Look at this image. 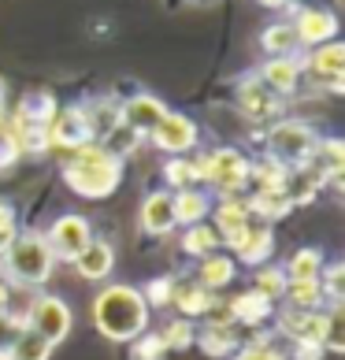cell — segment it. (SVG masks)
<instances>
[{"instance_id":"obj_9","label":"cell","mask_w":345,"mask_h":360,"mask_svg":"<svg viewBox=\"0 0 345 360\" xmlns=\"http://www.w3.org/2000/svg\"><path fill=\"white\" fill-rule=\"evenodd\" d=\"M45 242H48V252H52V257L71 264L78 252H82V249L93 242V223H89L86 216H78V212H63L60 219H52Z\"/></svg>"},{"instance_id":"obj_28","label":"cell","mask_w":345,"mask_h":360,"mask_svg":"<svg viewBox=\"0 0 345 360\" xmlns=\"http://www.w3.org/2000/svg\"><path fill=\"white\" fill-rule=\"evenodd\" d=\"M82 112H86L93 141H100L108 130H115L119 123H123V119H119V101L115 97H93L89 104H82Z\"/></svg>"},{"instance_id":"obj_13","label":"cell","mask_w":345,"mask_h":360,"mask_svg":"<svg viewBox=\"0 0 345 360\" xmlns=\"http://www.w3.org/2000/svg\"><path fill=\"white\" fill-rule=\"evenodd\" d=\"M211 231L219 234V242L234 249L237 245V238L245 234V226L253 223V216H249V208H245V197H219L216 205H211Z\"/></svg>"},{"instance_id":"obj_8","label":"cell","mask_w":345,"mask_h":360,"mask_svg":"<svg viewBox=\"0 0 345 360\" xmlns=\"http://www.w3.org/2000/svg\"><path fill=\"white\" fill-rule=\"evenodd\" d=\"M289 26H294V37L297 45L308 52V49H320L327 41H338V30L341 22L330 8H315V4H301L294 8V15H289Z\"/></svg>"},{"instance_id":"obj_14","label":"cell","mask_w":345,"mask_h":360,"mask_svg":"<svg viewBox=\"0 0 345 360\" xmlns=\"http://www.w3.org/2000/svg\"><path fill=\"white\" fill-rule=\"evenodd\" d=\"M234 101H237V108H242V115L253 119V123H268V119H275L278 112H282V101H278L256 75L242 78V86H237Z\"/></svg>"},{"instance_id":"obj_10","label":"cell","mask_w":345,"mask_h":360,"mask_svg":"<svg viewBox=\"0 0 345 360\" xmlns=\"http://www.w3.org/2000/svg\"><path fill=\"white\" fill-rule=\"evenodd\" d=\"M145 141H152L164 156H190L197 149V141H201V130H197V123H193L190 115L167 112Z\"/></svg>"},{"instance_id":"obj_30","label":"cell","mask_w":345,"mask_h":360,"mask_svg":"<svg viewBox=\"0 0 345 360\" xmlns=\"http://www.w3.org/2000/svg\"><path fill=\"white\" fill-rule=\"evenodd\" d=\"M56 108L60 104H56L52 93H30V97L19 101V108L11 112V119H19V123H26V127H48Z\"/></svg>"},{"instance_id":"obj_24","label":"cell","mask_w":345,"mask_h":360,"mask_svg":"<svg viewBox=\"0 0 345 360\" xmlns=\"http://www.w3.org/2000/svg\"><path fill=\"white\" fill-rule=\"evenodd\" d=\"M245 208H249V216L260 219V223H275V219H282V216L294 212L286 190H249L245 193Z\"/></svg>"},{"instance_id":"obj_2","label":"cell","mask_w":345,"mask_h":360,"mask_svg":"<svg viewBox=\"0 0 345 360\" xmlns=\"http://www.w3.org/2000/svg\"><path fill=\"white\" fill-rule=\"evenodd\" d=\"M60 175H63L71 193L86 197V201H104V197H112L119 190V182H123V160L108 156L97 141H89L82 149L67 153Z\"/></svg>"},{"instance_id":"obj_36","label":"cell","mask_w":345,"mask_h":360,"mask_svg":"<svg viewBox=\"0 0 345 360\" xmlns=\"http://www.w3.org/2000/svg\"><path fill=\"white\" fill-rule=\"evenodd\" d=\"M160 335V342H164V349L171 353V349H190V345L197 342V323L193 319H167L164 323V330H156Z\"/></svg>"},{"instance_id":"obj_3","label":"cell","mask_w":345,"mask_h":360,"mask_svg":"<svg viewBox=\"0 0 345 360\" xmlns=\"http://www.w3.org/2000/svg\"><path fill=\"white\" fill-rule=\"evenodd\" d=\"M52 271H56V257L48 252L45 234L26 231L15 234V242L8 245V252L0 257V275L8 278V286H26V290H41Z\"/></svg>"},{"instance_id":"obj_37","label":"cell","mask_w":345,"mask_h":360,"mask_svg":"<svg viewBox=\"0 0 345 360\" xmlns=\"http://www.w3.org/2000/svg\"><path fill=\"white\" fill-rule=\"evenodd\" d=\"M320 290H323V301H327V304H341V301H345V264H341V260L323 264Z\"/></svg>"},{"instance_id":"obj_17","label":"cell","mask_w":345,"mask_h":360,"mask_svg":"<svg viewBox=\"0 0 345 360\" xmlns=\"http://www.w3.org/2000/svg\"><path fill=\"white\" fill-rule=\"evenodd\" d=\"M138 226L149 238H167L175 231V208H171V190H152L138 208Z\"/></svg>"},{"instance_id":"obj_34","label":"cell","mask_w":345,"mask_h":360,"mask_svg":"<svg viewBox=\"0 0 345 360\" xmlns=\"http://www.w3.org/2000/svg\"><path fill=\"white\" fill-rule=\"evenodd\" d=\"M141 134H138V130H130L126 123H119L115 130H108V134H104L97 145H100V149L104 153H108V156H115V160H126V156H134L138 149H141Z\"/></svg>"},{"instance_id":"obj_33","label":"cell","mask_w":345,"mask_h":360,"mask_svg":"<svg viewBox=\"0 0 345 360\" xmlns=\"http://www.w3.org/2000/svg\"><path fill=\"white\" fill-rule=\"evenodd\" d=\"M164 179H167V190H193L201 186V171H197V156H171L164 164ZM204 190V186H201Z\"/></svg>"},{"instance_id":"obj_32","label":"cell","mask_w":345,"mask_h":360,"mask_svg":"<svg viewBox=\"0 0 345 360\" xmlns=\"http://www.w3.org/2000/svg\"><path fill=\"white\" fill-rule=\"evenodd\" d=\"M282 301H286V309H297V312H323L327 309L320 278H315V283H286Z\"/></svg>"},{"instance_id":"obj_49","label":"cell","mask_w":345,"mask_h":360,"mask_svg":"<svg viewBox=\"0 0 345 360\" xmlns=\"http://www.w3.org/2000/svg\"><path fill=\"white\" fill-rule=\"evenodd\" d=\"M0 360H8V356H0Z\"/></svg>"},{"instance_id":"obj_15","label":"cell","mask_w":345,"mask_h":360,"mask_svg":"<svg viewBox=\"0 0 345 360\" xmlns=\"http://www.w3.org/2000/svg\"><path fill=\"white\" fill-rule=\"evenodd\" d=\"M271 252H275V231H271V223L253 219V223L245 226V234L237 238V245L230 249V257H234V264H245V268H263V264L271 260Z\"/></svg>"},{"instance_id":"obj_23","label":"cell","mask_w":345,"mask_h":360,"mask_svg":"<svg viewBox=\"0 0 345 360\" xmlns=\"http://www.w3.org/2000/svg\"><path fill=\"white\" fill-rule=\"evenodd\" d=\"M211 304H216V293H208L204 286H197L193 278H178L175 297H171V309H178L182 319H197V316L204 319Z\"/></svg>"},{"instance_id":"obj_16","label":"cell","mask_w":345,"mask_h":360,"mask_svg":"<svg viewBox=\"0 0 345 360\" xmlns=\"http://www.w3.org/2000/svg\"><path fill=\"white\" fill-rule=\"evenodd\" d=\"M256 78L263 86H268L278 101L282 97H294V93L301 89V56H282V60H263L260 63V71H256Z\"/></svg>"},{"instance_id":"obj_1","label":"cell","mask_w":345,"mask_h":360,"mask_svg":"<svg viewBox=\"0 0 345 360\" xmlns=\"http://www.w3.org/2000/svg\"><path fill=\"white\" fill-rule=\"evenodd\" d=\"M93 327L100 330L108 342H123L130 345L138 335L149 330V316L152 309L145 304L141 290L138 286H126V283H108L97 297H93Z\"/></svg>"},{"instance_id":"obj_12","label":"cell","mask_w":345,"mask_h":360,"mask_svg":"<svg viewBox=\"0 0 345 360\" xmlns=\"http://www.w3.org/2000/svg\"><path fill=\"white\" fill-rule=\"evenodd\" d=\"M171 108L156 97V93H145V89H138V93H130L126 101H119V119L130 127V130H138L141 138H149L152 130H156V123L167 115Z\"/></svg>"},{"instance_id":"obj_45","label":"cell","mask_w":345,"mask_h":360,"mask_svg":"<svg viewBox=\"0 0 345 360\" xmlns=\"http://www.w3.org/2000/svg\"><path fill=\"white\" fill-rule=\"evenodd\" d=\"M11 312V286H8V278L0 275V316Z\"/></svg>"},{"instance_id":"obj_11","label":"cell","mask_w":345,"mask_h":360,"mask_svg":"<svg viewBox=\"0 0 345 360\" xmlns=\"http://www.w3.org/2000/svg\"><path fill=\"white\" fill-rule=\"evenodd\" d=\"M45 134H48V149H60V153H74V149H82V145L93 141L82 104H67V108H56L52 123L45 127Z\"/></svg>"},{"instance_id":"obj_43","label":"cell","mask_w":345,"mask_h":360,"mask_svg":"<svg viewBox=\"0 0 345 360\" xmlns=\"http://www.w3.org/2000/svg\"><path fill=\"white\" fill-rule=\"evenodd\" d=\"M19 330H22V316L19 312H4V316H0V356L11 349V342L19 338Z\"/></svg>"},{"instance_id":"obj_19","label":"cell","mask_w":345,"mask_h":360,"mask_svg":"<svg viewBox=\"0 0 345 360\" xmlns=\"http://www.w3.org/2000/svg\"><path fill=\"white\" fill-rule=\"evenodd\" d=\"M71 264L82 278H89V283H104L115 268V249H112V242H104V238H93Z\"/></svg>"},{"instance_id":"obj_25","label":"cell","mask_w":345,"mask_h":360,"mask_svg":"<svg viewBox=\"0 0 345 360\" xmlns=\"http://www.w3.org/2000/svg\"><path fill=\"white\" fill-rule=\"evenodd\" d=\"M197 345L208 353V356H234L237 349H242V338H237V327L230 323H204L201 330H197Z\"/></svg>"},{"instance_id":"obj_35","label":"cell","mask_w":345,"mask_h":360,"mask_svg":"<svg viewBox=\"0 0 345 360\" xmlns=\"http://www.w3.org/2000/svg\"><path fill=\"white\" fill-rule=\"evenodd\" d=\"M52 349H56V345H48L45 338H37L34 330H19V338L11 342V349L4 353L8 360H48L52 356Z\"/></svg>"},{"instance_id":"obj_5","label":"cell","mask_w":345,"mask_h":360,"mask_svg":"<svg viewBox=\"0 0 345 360\" xmlns=\"http://www.w3.org/2000/svg\"><path fill=\"white\" fill-rule=\"evenodd\" d=\"M315 130L304 123V119H275V123L263 130V156L275 160L282 167H301L304 160L315 149Z\"/></svg>"},{"instance_id":"obj_50","label":"cell","mask_w":345,"mask_h":360,"mask_svg":"<svg viewBox=\"0 0 345 360\" xmlns=\"http://www.w3.org/2000/svg\"><path fill=\"white\" fill-rule=\"evenodd\" d=\"M0 104H4V101H0Z\"/></svg>"},{"instance_id":"obj_42","label":"cell","mask_w":345,"mask_h":360,"mask_svg":"<svg viewBox=\"0 0 345 360\" xmlns=\"http://www.w3.org/2000/svg\"><path fill=\"white\" fill-rule=\"evenodd\" d=\"M164 356H167V349L156 330H145V335L130 342V360H164Z\"/></svg>"},{"instance_id":"obj_27","label":"cell","mask_w":345,"mask_h":360,"mask_svg":"<svg viewBox=\"0 0 345 360\" xmlns=\"http://www.w3.org/2000/svg\"><path fill=\"white\" fill-rule=\"evenodd\" d=\"M323 264H327V257L320 245H304L282 264V275H286V283H315Z\"/></svg>"},{"instance_id":"obj_46","label":"cell","mask_w":345,"mask_h":360,"mask_svg":"<svg viewBox=\"0 0 345 360\" xmlns=\"http://www.w3.org/2000/svg\"><path fill=\"white\" fill-rule=\"evenodd\" d=\"M15 234H19L15 226H0V257H4V252H8V245L15 242Z\"/></svg>"},{"instance_id":"obj_21","label":"cell","mask_w":345,"mask_h":360,"mask_svg":"<svg viewBox=\"0 0 345 360\" xmlns=\"http://www.w3.org/2000/svg\"><path fill=\"white\" fill-rule=\"evenodd\" d=\"M234 275H237V264H234L230 252H211V257L197 260V278L193 283L204 286L208 293H219V290H227L234 283Z\"/></svg>"},{"instance_id":"obj_48","label":"cell","mask_w":345,"mask_h":360,"mask_svg":"<svg viewBox=\"0 0 345 360\" xmlns=\"http://www.w3.org/2000/svg\"><path fill=\"white\" fill-rule=\"evenodd\" d=\"M256 4H260V8H271V11H278V8H286L289 0H256Z\"/></svg>"},{"instance_id":"obj_47","label":"cell","mask_w":345,"mask_h":360,"mask_svg":"<svg viewBox=\"0 0 345 360\" xmlns=\"http://www.w3.org/2000/svg\"><path fill=\"white\" fill-rule=\"evenodd\" d=\"M0 226H15V212H11V205L0 201Z\"/></svg>"},{"instance_id":"obj_44","label":"cell","mask_w":345,"mask_h":360,"mask_svg":"<svg viewBox=\"0 0 345 360\" xmlns=\"http://www.w3.org/2000/svg\"><path fill=\"white\" fill-rule=\"evenodd\" d=\"M323 345H312V342H297L294 345V360H323Z\"/></svg>"},{"instance_id":"obj_39","label":"cell","mask_w":345,"mask_h":360,"mask_svg":"<svg viewBox=\"0 0 345 360\" xmlns=\"http://www.w3.org/2000/svg\"><path fill=\"white\" fill-rule=\"evenodd\" d=\"M323 349H327V353H341V349H345V312H341V304H327Z\"/></svg>"},{"instance_id":"obj_4","label":"cell","mask_w":345,"mask_h":360,"mask_svg":"<svg viewBox=\"0 0 345 360\" xmlns=\"http://www.w3.org/2000/svg\"><path fill=\"white\" fill-rule=\"evenodd\" d=\"M249 160L234 145H219V149L197 153V171H201V186L216 190L219 197H245L249 190Z\"/></svg>"},{"instance_id":"obj_20","label":"cell","mask_w":345,"mask_h":360,"mask_svg":"<svg viewBox=\"0 0 345 360\" xmlns=\"http://www.w3.org/2000/svg\"><path fill=\"white\" fill-rule=\"evenodd\" d=\"M211 193L201 190V186H193V190H175L171 193V208H175V226H197L211 216Z\"/></svg>"},{"instance_id":"obj_40","label":"cell","mask_w":345,"mask_h":360,"mask_svg":"<svg viewBox=\"0 0 345 360\" xmlns=\"http://www.w3.org/2000/svg\"><path fill=\"white\" fill-rule=\"evenodd\" d=\"M175 286H178V275H160L149 286H141V297L149 309H167L171 297H175Z\"/></svg>"},{"instance_id":"obj_31","label":"cell","mask_w":345,"mask_h":360,"mask_svg":"<svg viewBox=\"0 0 345 360\" xmlns=\"http://www.w3.org/2000/svg\"><path fill=\"white\" fill-rule=\"evenodd\" d=\"M223 242H219V234L211 231V223H197V226H185L182 231V252L185 257H193V260H204L211 257V252H219Z\"/></svg>"},{"instance_id":"obj_26","label":"cell","mask_w":345,"mask_h":360,"mask_svg":"<svg viewBox=\"0 0 345 360\" xmlns=\"http://www.w3.org/2000/svg\"><path fill=\"white\" fill-rule=\"evenodd\" d=\"M308 164L327 179V186H334L341 179V167H345V145L338 138H315V149L308 156Z\"/></svg>"},{"instance_id":"obj_38","label":"cell","mask_w":345,"mask_h":360,"mask_svg":"<svg viewBox=\"0 0 345 360\" xmlns=\"http://www.w3.org/2000/svg\"><path fill=\"white\" fill-rule=\"evenodd\" d=\"M249 290H256L260 297H268L271 304H275V301H282V290H286V275H282V268H271V264L256 268V278H253V286H249Z\"/></svg>"},{"instance_id":"obj_6","label":"cell","mask_w":345,"mask_h":360,"mask_svg":"<svg viewBox=\"0 0 345 360\" xmlns=\"http://www.w3.org/2000/svg\"><path fill=\"white\" fill-rule=\"evenodd\" d=\"M71 323H74L71 304L63 297H56V293H34L30 304H26V312H22V327L34 330L37 338H45L48 345H60L67 338Z\"/></svg>"},{"instance_id":"obj_22","label":"cell","mask_w":345,"mask_h":360,"mask_svg":"<svg viewBox=\"0 0 345 360\" xmlns=\"http://www.w3.org/2000/svg\"><path fill=\"white\" fill-rule=\"evenodd\" d=\"M227 309H230L234 327L237 323L242 327H260V323H268V319L275 316V304L268 297H260L256 290H245V293H237V297H230Z\"/></svg>"},{"instance_id":"obj_18","label":"cell","mask_w":345,"mask_h":360,"mask_svg":"<svg viewBox=\"0 0 345 360\" xmlns=\"http://www.w3.org/2000/svg\"><path fill=\"white\" fill-rule=\"evenodd\" d=\"M323 327H327V309L323 312H297V309L278 312V335H286L294 345L297 342L323 345Z\"/></svg>"},{"instance_id":"obj_7","label":"cell","mask_w":345,"mask_h":360,"mask_svg":"<svg viewBox=\"0 0 345 360\" xmlns=\"http://www.w3.org/2000/svg\"><path fill=\"white\" fill-rule=\"evenodd\" d=\"M301 78H308V86L320 93H341L345 89V49H341V41H327L320 49L304 52Z\"/></svg>"},{"instance_id":"obj_41","label":"cell","mask_w":345,"mask_h":360,"mask_svg":"<svg viewBox=\"0 0 345 360\" xmlns=\"http://www.w3.org/2000/svg\"><path fill=\"white\" fill-rule=\"evenodd\" d=\"M230 360H286V356L275 349L271 335H256L253 342H245V345H242V349H237Z\"/></svg>"},{"instance_id":"obj_29","label":"cell","mask_w":345,"mask_h":360,"mask_svg":"<svg viewBox=\"0 0 345 360\" xmlns=\"http://www.w3.org/2000/svg\"><path fill=\"white\" fill-rule=\"evenodd\" d=\"M260 49L268 52V60H282V56H297L301 45L294 37V26H289V19H278L271 26H263L260 34Z\"/></svg>"}]
</instances>
